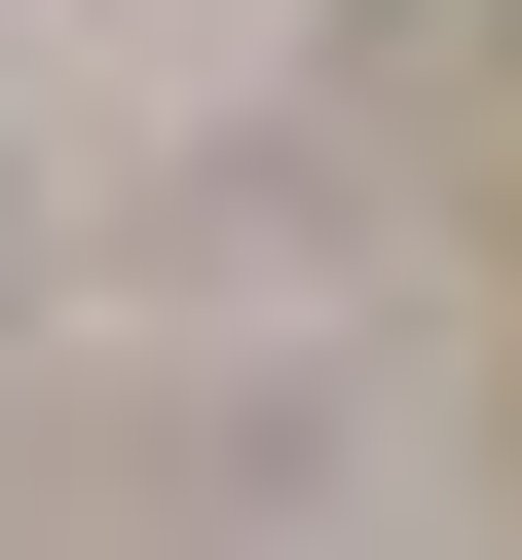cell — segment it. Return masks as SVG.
Here are the masks:
<instances>
[]
</instances>
